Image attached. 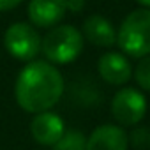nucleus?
<instances>
[{"instance_id":"obj_3","label":"nucleus","mask_w":150,"mask_h":150,"mask_svg":"<svg viewBox=\"0 0 150 150\" xmlns=\"http://www.w3.org/2000/svg\"><path fill=\"white\" fill-rule=\"evenodd\" d=\"M83 50V34L72 25L51 28L41 41V51L50 64H71Z\"/></svg>"},{"instance_id":"obj_4","label":"nucleus","mask_w":150,"mask_h":150,"mask_svg":"<svg viewBox=\"0 0 150 150\" xmlns=\"http://www.w3.org/2000/svg\"><path fill=\"white\" fill-rule=\"evenodd\" d=\"M41 35L28 23H13L4 34L6 50L18 60L32 62L41 51Z\"/></svg>"},{"instance_id":"obj_8","label":"nucleus","mask_w":150,"mask_h":150,"mask_svg":"<svg viewBox=\"0 0 150 150\" xmlns=\"http://www.w3.org/2000/svg\"><path fill=\"white\" fill-rule=\"evenodd\" d=\"M65 13V0H30L28 2V18L32 25L41 28L55 27L64 20Z\"/></svg>"},{"instance_id":"obj_16","label":"nucleus","mask_w":150,"mask_h":150,"mask_svg":"<svg viewBox=\"0 0 150 150\" xmlns=\"http://www.w3.org/2000/svg\"><path fill=\"white\" fill-rule=\"evenodd\" d=\"M136 2H138L139 6H143V7H146V9H150V0H136Z\"/></svg>"},{"instance_id":"obj_15","label":"nucleus","mask_w":150,"mask_h":150,"mask_svg":"<svg viewBox=\"0 0 150 150\" xmlns=\"http://www.w3.org/2000/svg\"><path fill=\"white\" fill-rule=\"evenodd\" d=\"M21 4V0H0V13L2 11H11Z\"/></svg>"},{"instance_id":"obj_11","label":"nucleus","mask_w":150,"mask_h":150,"mask_svg":"<svg viewBox=\"0 0 150 150\" xmlns=\"http://www.w3.org/2000/svg\"><path fill=\"white\" fill-rule=\"evenodd\" d=\"M53 150H87V138L80 131L64 132L62 138L53 145Z\"/></svg>"},{"instance_id":"obj_9","label":"nucleus","mask_w":150,"mask_h":150,"mask_svg":"<svg viewBox=\"0 0 150 150\" xmlns=\"http://www.w3.org/2000/svg\"><path fill=\"white\" fill-rule=\"evenodd\" d=\"M129 138L125 131L113 124H104L94 129L87 138V150H127Z\"/></svg>"},{"instance_id":"obj_7","label":"nucleus","mask_w":150,"mask_h":150,"mask_svg":"<svg viewBox=\"0 0 150 150\" xmlns=\"http://www.w3.org/2000/svg\"><path fill=\"white\" fill-rule=\"evenodd\" d=\"M97 71L106 83L117 87L125 85L132 76L131 62L124 53H117V51L104 53L97 62Z\"/></svg>"},{"instance_id":"obj_13","label":"nucleus","mask_w":150,"mask_h":150,"mask_svg":"<svg viewBox=\"0 0 150 150\" xmlns=\"http://www.w3.org/2000/svg\"><path fill=\"white\" fill-rule=\"evenodd\" d=\"M131 143L136 148H148L150 146V129L146 127H138L131 134Z\"/></svg>"},{"instance_id":"obj_5","label":"nucleus","mask_w":150,"mask_h":150,"mask_svg":"<svg viewBox=\"0 0 150 150\" xmlns=\"http://www.w3.org/2000/svg\"><path fill=\"white\" fill-rule=\"evenodd\" d=\"M146 113V97L136 88H122L111 101V115L120 125H138Z\"/></svg>"},{"instance_id":"obj_2","label":"nucleus","mask_w":150,"mask_h":150,"mask_svg":"<svg viewBox=\"0 0 150 150\" xmlns=\"http://www.w3.org/2000/svg\"><path fill=\"white\" fill-rule=\"evenodd\" d=\"M117 44L134 58L150 55V9L141 7L127 14L117 32Z\"/></svg>"},{"instance_id":"obj_14","label":"nucleus","mask_w":150,"mask_h":150,"mask_svg":"<svg viewBox=\"0 0 150 150\" xmlns=\"http://www.w3.org/2000/svg\"><path fill=\"white\" fill-rule=\"evenodd\" d=\"M65 7L72 13H81L85 7V0H65Z\"/></svg>"},{"instance_id":"obj_6","label":"nucleus","mask_w":150,"mask_h":150,"mask_svg":"<svg viewBox=\"0 0 150 150\" xmlns=\"http://www.w3.org/2000/svg\"><path fill=\"white\" fill-rule=\"evenodd\" d=\"M30 132L39 145L53 146L65 132V125L57 113H51L48 110V111L35 113V117L30 122Z\"/></svg>"},{"instance_id":"obj_10","label":"nucleus","mask_w":150,"mask_h":150,"mask_svg":"<svg viewBox=\"0 0 150 150\" xmlns=\"http://www.w3.org/2000/svg\"><path fill=\"white\" fill-rule=\"evenodd\" d=\"M83 35L88 39V42L101 48L117 44V32L113 25L101 14H92L83 21Z\"/></svg>"},{"instance_id":"obj_12","label":"nucleus","mask_w":150,"mask_h":150,"mask_svg":"<svg viewBox=\"0 0 150 150\" xmlns=\"http://www.w3.org/2000/svg\"><path fill=\"white\" fill-rule=\"evenodd\" d=\"M134 80L143 90L150 92V55L141 57L139 64L134 69Z\"/></svg>"},{"instance_id":"obj_1","label":"nucleus","mask_w":150,"mask_h":150,"mask_svg":"<svg viewBox=\"0 0 150 150\" xmlns=\"http://www.w3.org/2000/svg\"><path fill=\"white\" fill-rule=\"evenodd\" d=\"M64 94V78L60 71L44 60H32L16 78L14 96L21 110L41 113L51 110Z\"/></svg>"}]
</instances>
